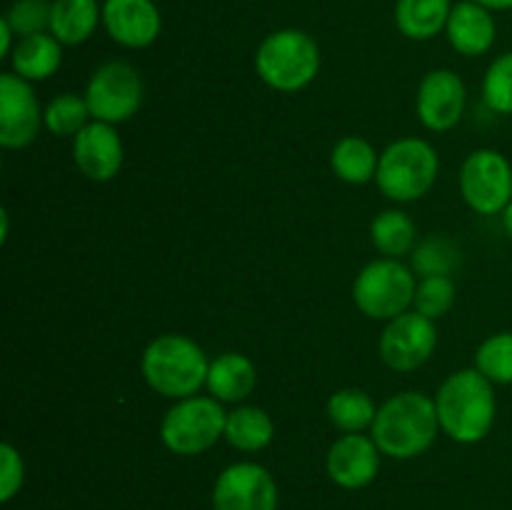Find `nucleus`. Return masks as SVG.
I'll return each instance as SVG.
<instances>
[{
	"label": "nucleus",
	"mask_w": 512,
	"mask_h": 510,
	"mask_svg": "<svg viewBox=\"0 0 512 510\" xmlns=\"http://www.w3.org/2000/svg\"><path fill=\"white\" fill-rule=\"evenodd\" d=\"M255 70L268 88L278 93H300L318 78L320 48L303 30H275L255 53Z\"/></svg>",
	"instance_id": "obj_4"
},
{
	"label": "nucleus",
	"mask_w": 512,
	"mask_h": 510,
	"mask_svg": "<svg viewBox=\"0 0 512 510\" xmlns=\"http://www.w3.org/2000/svg\"><path fill=\"white\" fill-rule=\"evenodd\" d=\"M380 448L373 435L345 433L330 445L325 468L330 480L343 490H363L378 478L380 473Z\"/></svg>",
	"instance_id": "obj_14"
},
{
	"label": "nucleus",
	"mask_w": 512,
	"mask_h": 510,
	"mask_svg": "<svg viewBox=\"0 0 512 510\" xmlns=\"http://www.w3.org/2000/svg\"><path fill=\"white\" fill-rule=\"evenodd\" d=\"M445 33H448L450 45L460 55L478 58V55H485L493 48L498 28H495V20L488 8H483L475 0H463V3L453 5V10H450Z\"/></svg>",
	"instance_id": "obj_17"
},
{
	"label": "nucleus",
	"mask_w": 512,
	"mask_h": 510,
	"mask_svg": "<svg viewBox=\"0 0 512 510\" xmlns=\"http://www.w3.org/2000/svg\"><path fill=\"white\" fill-rule=\"evenodd\" d=\"M380 155L373 145L360 135H348V138L338 140L330 153V168L338 175L343 183L350 185H365L375 180L378 175Z\"/></svg>",
	"instance_id": "obj_22"
},
{
	"label": "nucleus",
	"mask_w": 512,
	"mask_h": 510,
	"mask_svg": "<svg viewBox=\"0 0 512 510\" xmlns=\"http://www.w3.org/2000/svg\"><path fill=\"white\" fill-rule=\"evenodd\" d=\"M43 125L45 110H40L33 85L13 70L0 75V145L8 150L28 148Z\"/></svg>",
	"instance_id": "obj_12"
},
{
	"label": "nucleus",
	"mask_w": 512,
	"mask_h": 510,
	"mask_svg": "<svg viewBox=\"0 0 512 510\" xmlns=\"http://www.w3.org/2000/svg\"><path fill=\"white\" fill-rule=\"evenodd\" d=\"M90 123V110L78 93L55 95L45 105V128L58 138H75Z\"/></svg>",
	"instance_id": "obj_27"
},
{
	"label": "nucleus",
	"mask_w": 512,
	"mask_h": 510,
	"mask_svg": "<svg viewBox=\"0 0 512 510\" xmlns=\"http://www.w3.org/2000/svg\"><path fill=\"white\" fill-rule=\"evenodd\" d=\"M460 195L478 215H503L512 200V165L500 150L480 148L460 168Z\"/></svg>",
	"instance_id": "obj_9"
},
{
	"label": "nucleus",
	"mask_w": 512,
	"mask_h": 510,
	"mask_svg": "<svg viewBox=\"0 0 512 510\" xmlns=\"http://www.w3.org/2000/svg\"><path fill=\"white\" fill-rule=\"evenodd\" d=\"M440 430L460 445H475L490 435L498 415L495 385L478 368L455 370L435 393Z\"/></svg>",
	"instance_id": "obj_1"
},
{
	"label": "nucleus",
	"mask_w": 512,
	"mask_h": 510,
	"mask_svg": "<svg viewBox=\"0 0 512 510\" xmlns=\"http://www.w3.org/2000/svg\"><path fill=\"white\" fill-rule=\"evenodd\" d=\"M103 20L98 0H53L50 3V33L63 45H80L95 33Z\"/></svg>",
	"instance_id": "obj_20"
},
{
	"label": "nucleus",
	"mask_w": 512,
	"mask_h": 510,
	"mask_svg": "<svg viewBox=\"0 0 512 510\" xmlns=\"http://www.w3.org/2000/svg\"><path fill=\"white\" fill-rule=\"evenodd\" d=\"M73 160L80 173L95 183H108L123 168V140L110 123L90 120L73 138Z\"/></svg>",
	"instance_id": "obj_15"
},
{
	"label": "nucleus",
	"mask_w": 512,
	"mask_h": 510,
	"mask_svg": "<svg viewBox=\"0 0 512 510\" xmlns=\"http://www.w3.org/2000/svg\"><path fill=\"white\" fill-rule=\"evenodd\" d=\"M83 98L93 120L110 125L125 123L143 105V78L125 60H110L90 75Z\"/></svg>",
	"instance_id": "obj_8"
},
{
	"label": "nucleus",
	"mask_w": 512,
	"mask_h": 510,
	"mask_svg": "<svg viewBox=\"0 0 512 510\" xmlns=\"http://www.w3.org/2000/svg\"><path fill=\"white\" fill-rule=\"evenodd\" d=\"M450 0H398L395 25L410 40H433L448 28Z\"/></svg>",
	"instance_id": "obj_21"
},
{
	"label": "nucleus",
	"mask_w": 512,
	"mask_h": 510,
	"mask_svg": "<svg viewBox=\"0 0 512 510\" xmlns=\"http://www.w3.org/2000/svg\"><path fill=\"white\" fill-rule=\"evenodd\" d=\"M475 368L493 385H512V333H495L475 350Z\"/></svg>",
	"instance_id": "obj_28"
},
{
	"label": "nucleus",
	"mask_w": 512,
	"mask_h": 510,
	"mask_svg": "<svg viewBox=\"0 0 512 510\" xmlns=\"http://www.w3.org/2000/svg\"><path fill=\"white\" fill-rule=\"evenodd\" d=\"M13 28H10V23L5 18H0V58H10V53H13Z\"/></svg>",
	"instance_id": "obj_33"
},
{
	"label": "nucleus",
	"mask_w": 512,
	"mask_h": 510,
	"mask_svg": "<svg viewBox=\"0 0 512 510\" xmlns=\"http://www.w3.org/2000/svg\"><path fill=\"white\" fill-rule=\"evenodd\" d=\"M258 385V370L255 363L243 353H223L210 363L208 388L210 398L220 403H240L248 395H253Z\"/></svg>",
	"instance_id": "obj_18"
},
{
	"label": "nucleus",
	"mask_w": 512,
	"mask_h": 510,
	"mask_svg": "<svg viewBox=\"0 0 512 510\" xmlns=\"http://www.w3.org/2000/svg\"><path fill=\"white\" fill-rule=\"evenodd\" d=\"M140 370L150 388L170 400L193 398L208 383L210 360L188 335L165 333L150 340L140 358Z\"/></svg>",
	"instance_id": "obj_3"
},
{
	"label": "nucleus",
	"mask_w": 512,
	"mask_h": 510,
	"mask_svg": "<svg viewBox=\"0 0 512 510\" xmlns=\"http://www.w3.org/2000/svg\"><path fill=\"white\" fill-rule=\"evenodd\" d=\"M418 275L395 258H380L365 265L353 283V300L370 320H393L415 303Z\"/></svg>",
	"instance_id": "obj_7"
},
{
	"label": "nucleus",
	"mask_w": 512,
	"mask_h": 510,
	"mask_svg": "<svg viewBox=\"0 0 512 510\" xmlns=\"http://www.w3.org/2000/svg\"><path fill=\"white\" fill-rule=\"evenodd\" d=\"M440 433L435 398L418 390L395 393L378 408L370 428L380 453L393 460H413L433 448Z\"/></svg>",
	"instance_id": "obj_2"
},
{
	"label": "nucleus",
	"mask_w": 512,
	"mask_h": 510,
	"mask_svg": "<svg viewBox=\"0 0 512 510\" xmlns=\"http://www.w3.org/2000/svg\"><path fill=\"white\" fill-rule=\"evenodd\" d=\"M415 238L418 233H415L413 218L403 210H383L375 215L373 225H370V240L385 258L400 260V255L413 253Z\"/></svg>",
	"instance_id": "obj_25"
},
{
	"label": "nucleus",
	"mask_w": 512,
	"mask_h": 510,
	"mask_svg": "<svg viewBox=\"0 0 512 510\" xmlns=\"http://www.w3.org/2000/svg\"><path fill=\"white\" fill-rule=\"evenodd\" d=\"M103 25L115 43L140 50L158 40L163 18L153 0H105Z\"/></svg>",
	"instance_id": "obj_16"
},
{
	"label": "nucleus",
	"mask_w": 512,
	"mask_h": 510,
	"mask_svg": "<svg viewBox=\"0 0 512 510\" xmlns=\"http://www.w3.org/2000/svg\"><path fill=\"white\" fill-rule=\"evenodd\" d=\"M460 265V250L450 238H425L410 253V268L418 278H433V275H453Z\"/></svg>",
	"instance_id": "obj_26"
},
{
	"label": "nucleus",
	"mask_w": 512,
	"mask_h": 510,
	"mask_svg": "<svg viewBox=\"0 0 512 510\" xmlns=\"http://www.w3.org/2000/svg\"><path fill=\"white\" fill-rule=\"evenodd\" d=\"M63 63V43L53 33H38L20 38L10 53V68L28 83L48 80Z\"/></svg>",
	"instance_id": "obj_19"
},
{
	"label": "nucleus",
	"mask_w": 512,
	"mask_h": 510,
	"mask_svg": "<svg viewBox=\"0 0 512 510\" xmlns=\"http://www.w3.org/2000/svg\"><path fill=\"white\" fill-rule=\"evenodd\" d=\"M438 348V328L435 320L425 318L418 310L388 320L380 335V358L390 370L410 373L428 363Z\"/></svg>",
	"instance_id": "obj_10"
},
{
	"label": "nucleus",
	"mask_w": 512,
	"mask_h": 510,
	"mask_svg": "<svg viewBox=\"0 0 512 510\" xmlns=\"http://www.w3.org/2000/svg\"><path fill=\"white\" fill-rule=\"evenodd\" d=\"M48 3H53V0H48Z\"/></svg>",
	"instance_id": "obj_36"
},
{
	"label": "nucleus",
	"mask_w": 512,
	"mask_h": 510,
	"mask_svg": "<svg viewBox=\"0 0 512 510\" xmlns=\"http://www.w3.org/2000/svg\"><path fill=\"white\" fill-rule=\"evenodd\" d=\"M275 438V423L263 408L258 405H240L233 413H228L225 423V440L235 450L243 453H260L268 448Z\"/></svg>",
	"instance_id": "obj_23"
},
{
	"label": "nucleus",
	"mask_w": 512,
	"mask_h": 510,
	"mask_svg": "<svg viewBox=\"0 0 512 510\" xmlns=\"http://www.w3.org/2000/svg\"><path fill=\"white\" fill-rule=\"evenodd\" d=\"M488 10H512V0H475Z\"/></svg>",
	"instance_id": "obj_34"
},
{
	"label": "nucleus",
	"mask_w": 512,
	"mask_h": 510,
	"mask_svg": "<svg viewBox=\"0 0 512 510\" xmlns=\"http://www.w3.org/2000/svg\"><path fill=\"white\" fill-rule=\"evenodd\" d=\"M18 38L38 35L50 30V3L48 0H15L3 15Z\"/></svg>",
	"instance_id": "obj_31"
},
{
	"label": "nucleus",
	"mask_w": 512,
	"mask_h": 510,
	"mask_svg": "<svg viewBox=\"0 0 512 510\" xmlns=\"http://www.w3.org/2000/svg\"><path fill=\"white\" fill-rule=\"evenodd\" d=\"M503 228H505V233H508V238L512 240V200L503 213Z\"/></svg>",
	"instance_id": "obj_35"
},
{
	"label": "nucleus",
	"mask_w": 512,
	"mask_h": 510,
	"mask_svg": "<svg viewBox=\"0 0 512 510\" xmlns=\"http://www.w3.org/2000/svg\"><path fill=\"white\" fill-rule=\"evenodd\" d=\"M213 510H278L280 490L260 463H233L215 478Z\"/></svg>",
	"instance_id": "obj_11"
},
{
	"label": "nucleus",
	"mask_w": 512,
	"mask_h": 510,
	"mask_svg": "<svg viewBox=\"0 0 512 510\" xmlns=\"http://www.w3.org/2000/svg\"><path fill=\"white\" fill-rule=\"evenodd\" d=\"M465 103H468V90L458 73L448 68L430 70L418 88V108L420 123L433 133H448L463 120Z\"/></svg>",
	"instance_id": "obj_13"
},
{
	"label": "nucleus",
	"mask_w": 512,
	"mask_h": 510,
	"mask_svg": "<svg viewBox=\"0 0 512 510\" xmlns=\"http://www.w3.org/2000/svg\"><path fill=\"white\" fill-rule=\"evenodd\" d=\"M483 100L493 113L512 115V50L490 63L483 78Z\"/></svg>",
	"instance_id": "obj_30"
},
{
	"label": "nucleus",
	"mask_w": 512,
	"mask_h": 510,
	"mask_svg": "<svg viewBox=\"0 0 512 510\" xmlns=\"http://www.w3.org/2000/svg\"><path fill=\"white\" fill-rule=\"evenodd\" d=\"M378 415V405L365 390L340 388L328 400V418L340 433H363L370 430Z\"/></svg>",
	"instance_id": "obj_24"
},
{
	"label": "nucleus",
	"mask_w": 512,
	"mask_h": 510,
	"mask_svg": "<svg viewBox=\"0 0 512 510\" xmlns=\"http://www.w3.org/2000/svg\"><path fill=\"white\" fill-rule=\"evenodd\" d=\"M25 483V463L23 455L15 445H0V500L10 503L15 495L23 490Z\"/></svg>",
	"instance_id": "obj_32"
},
{
	"label": "nucleus",
	"mask_w": 512,
	"mask_h": 510,
	"mask_svg": "<svg viewBox=\"0 0 512 510\" xmlns=\"http://www.w3.org/2000/svg\"><path fill=\"white\" fill-rule=\"evenodd\" d=\"M440 173V158L428 140L400 138L380 153V193L395 203H413L430 193Z\"/></svg>",
	"instance_id": "obj_5"
},
{
	"label": "nucleus",
	"mask_w": 512,
	"mask_h": 510,
	"mask_svg": "<svg viewBox=\"0 0 512 510\" xmlns=\"http://www.w3.org/2000/svg\"><path fill=\"white\" fill-rule=\"evenodd\" d=\"M458 288L450 275H433V278H418L415 290V310L430 320H440L453 310Z\"/></svg>",
	"instance_id": "obj_29"
},
{
	"label": "nucleus",
	"mask_w": 512,
	"mask_h": 510,
	"mask_svg": "<svg viewBox=\"0 0 512 510\" xmlns=\"http://www.w3.org/2000/svg\"><path fill=\"white\" fill-rule=\"evenodd\" d=\"M225 423L228 413L220 400L193 395L178 400L165 413L160 423V440L170 453L193 458L208 453L220 438H225Z\"/></svg>",
	"instance_id": "obj_6"
}]
</instances>
